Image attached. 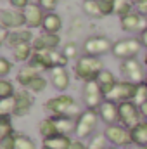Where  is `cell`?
I'll return each mask as SVG.
<instances>
[{
    "label": "cell",
    "mask_w": 147,
    "mask_h": 149,
    "mask_svg": "<svg viewBox=\"0 0 147 149\" xmlns=\"http://www.w3.org/2000/svg\"><path fill=\"white\" fill-rule=\"evenodd\" d=\"M0 24H2V28H7V30H17V28L26 24L24 12L2 9L0 10Z\"/></svg>",
    "instance_id": "cell-11"
},
{
    "label": "cell",
    "mask_w": 147,
    "mask_h": 149,
    "mask_svg": "<svg viewBox=\"0 0 147 149\" xmlns=\"http://www.w3.org/2000/svg\"><path fill=\"white\" fill-rule=\"evenodd\" d=\"M9 37H10L9 30H7V28H2V30H0V42H2V43H7Z\"/></svg>",
    "instance_id": "cell-43"
},
{
    "label": "cell",
    "mask_w": 147,
    "mask_h": 149,
    "mask_svg": "<svg viewBox=\"0 0 147 149\" xmlns=\"http://www.w3.org/2000/svg\"><path fill=\"white\" fill-rule=\"evenodd\" d=\"M102 70H104V64L95 56H81L76 61V64H74V73L83 81L97 80V76H99V73Z\"/></svg>",
    "instance_id": "cell-2"
},
{
    "label": "cell",
    "mask_w": 147,
    "mask_h": 149,
    "mask_svg": "<svg viewBox=\"0 0 147 149\" xmlns=\"http://www.w3.org/2000/svg\"><path fill=\"white\" fill-rule=\"evenodd\" d=\"M12 70V63L7 57H0V76H7Z\"/></svg>",
    "instance_id": "cell-39"
},
{
    "label": "cell",
    "mask_w": 147,
    "mask_h": 149,
    "mask_svg": "<svg viewBox=\"0 0 147 149\" xmlns=\"http://www.w3.org/2000/svg\"><path fill=\"white\" fill-rule=\"evenodd\" d=\"M33 33L30 31V30H16V31H12L10 33V37L7 40V43H9V47H16V45H19V43H33Z\"/></svg>",
    "instance_id": "cell-21"
},
{
    "label": "cell",
    "mask_w": 147,
    "mask_h": 149,
    "mask_svg": "<svg viewBox=\"0 0 147 149\" xmlns=\"http://www.w3.org/2000/svg\"><path fill=\"white\" fill-rule=\"evenodd\" d=\"M16 92H14V85L12 81L2 78L0 80V99H7V97H12Z\"/></svg>",
    "instance_id": "cell-32"
},
{
    "label": "cell",
    "mask_w": 147,
    "mask_h": 149,
    "mask_svg": "<svg viewBox=\"0 0 147 149\" xmlns=\"http://www.w3.org/2000/svg\"><path fill=\"white\" fill-rule=\"evenodd\" d=\"M52 118H54V121H55V125H57V128H59V134L68 135L69 130H74L76 121H73L69 116H52Z\"/></svg>",
    "instance_id": "cell-26"
},
{
    "label": "cell",
    "mask_w": 147,
    "mask_h": 149,
    "mask_svg": "<svg viewBox=\"0 0 147 149\" xmlns=\"http://www.w3.org/2000/svg\"><path fill=\"white\" fill-rule=\"evenodd\" d=\"M42 26H43L45 33H59L61 28H62V19L55 12H47Z\"/></svg>",
    "instance_id": "cell-22"
},
{
    "label": "cell",
    "mask_w": 147,
    "mask_h": 149,
    "mask_svg": "<svg viewBox=\"0 0 147 149\" xmlns=\"http://www.w3.org/2000/svg\"><path fill=\"white\" fill-rule=\"evenodd\" d=\"M16 141H17V132L7 139L0 141V149H16Z\"/></svg>",
    "instance_id": "cell-38"
},
{
    "label": "cell",
    "mask_w": 147,
    "mask_h": 149,
    "mask_svg": "<svg viewBox=\"0 0 147 149\" xmlns=\"http://www.w3.org/2000/svg\"><path fill=\"white\" fill-rule=\"evenodd\" d=\"M144 83H146V85H147V76H146V80H144Z\"/></svg>",
    "instance_id": "cell-50"
},
{
    "label": "cell",
    "mask_w": 147,
    "mask_h": 149,
    "mask_svg": "<svg viewBox=\"0 0 147 149\" xmlns=\"http://www.w3.org/2000/svg\"><path fill=\"white\" fill-rule=\"evenodd\" d=\"M45 87H47V80L43 78V76H40L38 74L35 80H31L30 83H28V90H31V92H35V94H38V92H43L45 90Z\"/></svg>",
    "instance_id": "cell-33"
},
{
    "label": "cell",
    "mask_w": 147,
    "mask_h": 149,
    "mask_svg": "<svg viewBox=\"0 0 147 149\" xmlns=\"http://www.w3.org/2000/svg\"><path fill=\"white\" fill-rule=\"evenodd\" d=\"M16 149H37V144H35V141L31 137H28L24 134H17Z\"/></svg>",
    "instance_id": "cell-31"
},
{
    "label": "cell",
    "mask_w": 147,
    "mask_h": 149,
    "mask_svg": "<svg viewBox=\"0 0 147 149\" xmlns=\"http://www.w3.org/2000/svg\"><path fill=\"white\" fill-rule=\"evenodd\" d=\"M83 12L90 17H101V7H99V0H83Z\"/></svg>",
    "instance_id": "cell-27"
},
{
    "label": "cell",
    "mask_w": 147,
    "mask_h": 149,
    "mask_svg": "<svg viewBox=\"0 0 147 149\" xmlns=\"http://www.w3.org/2000/svg\"><path fill=\"white\" fill-rule=\"evenodd\" d=\"M73 142V139H69V135L59 134L52 139H45L43 141V149H69Z\"/></svg>",
    "instance_id": "cell-20"
},
{
    "label": "cell",
    "mask_w": 147,
    "mask_h": 149,
    "mask_svg": "<svg viewBox=\"0 0 147 149\" xmlns=\"http://www.w3.org/2000/svg\"><path fill=\"white\" fill-rule=\"evenodd\" d=\"M57 2H59V0H38V5H40L43 10H49V12H52V10L55 9Z\"/></svg>",
    "instance_id": "cell-40"
},
{
    "label": "cell",
    "mask_w": 147,
    "mask_h": 149,
    "mask_svg": "<svg viewBox=\"0 0 147 149\" xmlns=\"http://www.w3.org/2000/svg\"><path fill=\"white\" fill-rule=\"evenodd\" d=\"M132 134V144L133 146H146L147 144V120L140 121L133 128H130Z\"/></svg>",
    "instance_id": "cell-18"
},
{
    "label": "cell",
    "mask_w": 147,
    "mask_h": 149,
    "mask_svg": "<svg viewBox=\"0 0 147 149\" xmlns=\"http://www.w3.org/2000/svg\"><path fill=\"white\" fill-rule=\"evenodd\" d=\"M106 139L109 141V144L116 146V148H128L132 144V134L130 128L123 127V125H109L104 130Z\"/></svg>",
    "instance_id": "cell-8"
},
{
    "label": "cell",
    "mask_w": 147,
    "mask_h": 149,
    "mask_svg": "<svg viewBox=\"0 0 147 149\" xmlns=\"http://www.w3.org/2000/svg\"><path fill=\"white\" fill-rule=\"evenodd\" d=\"M14 127L10 123V116H0V141L14 135Z\"/></svg>",
    "instance_id": "cell-28"
},
{
    "label": "cell",
    "mask_w": 147,
    "mask_h": 149,
    "mask_svg": "<svg viewBox=\"0 0 147 149\" xmlns=\"http://www.w3.org/2000/svg\"><path fill=\"white\" fill-rule=\"evenodd\" d=\"M142 113L140 106L135 101H125L119 102V121L126 127V128H133L135 125H139L142 120Z\"/></svg>",
    "instance_id": "cell-6"
},
{
    "label": "cell",
    "mask_w": 147,
    "mask_h": 149,
    "mask_svg": "<svg viewBox=\"0 0 147 149\" xmlns=\"http://www.w3.org/2000/svg\"><path fill=\"white\" fill-rule=\"evenodd\" d=\"M135 149H147V144L146 146H135Z\"/></svg>",
    "instance_id": "cell-46"
},
{
    "label": "cell",
    "mask_w": 147,
    "mask_h": 149,
    "mask_svg": "<svg viewBox=\"0 0 147 149\" xmlns=\"http://www.w3.org/2000/svg\"><path fill=\"white\" fill-rule=\"evenodd\" d=\"M99 111H94V109H87L83 111L78 118H76V125H74V135L78 139H87L97 127V121H99Z\"/></svg>",
    "instance_id": "cell-3"
},
{
    "label": "cell",
    "mask_w": 147,
    "mask_h": 149,
    "mask_svg": "<svg viewBox=\"0 0 147 149\" xmlns=\"http://www.w3.org/2000/svg\"><path fill=\"white\" fill-rule=\"evenodd\" d=\"M45 109L49 113H52V116H69V118H73V116H80L81 114V108L74 102L73 97H69V95H59V97H52V99H49L47 102H45Z\"/></svg>",
    "instance_id": "cell-1"
},
{
    "label": "cell",
    "mask_w": 147,
    "mask_h": 149,
    "mask_svg": "<svg viewBox=\"0 0 147 149\" xmlns=\"http://www.w3.org/2000/svg\"><path fill=\"white\" fill-rule=\"evenodd\" d=\"M119 70H121V73L123 76L128 80V81H132V83H144V80H146L147 74L144 73V68H142V64L133 57V59H125L123 63H121V66H119Z\"/></svg>",
    "instance_id": "cell-9"
},
{
    "label": "cell",
    "mask_w": 147,
    "mask_h": 149,
    "mask_svg": "<svg viewBox=\"0 0 147 149\" xmlns=\"http://www.w3.org/2000/svg\"><path fill=\"white\" fill-rule=\"evenodd\" d=\"M112 45H114V43H111V40L106 38V37H90V38L85 40L83 50H85L87 56H95V57H99V56L107 54L109 50H112Z\"/></svg>",
    "instance_id": "cell-10"
},
{
    "label": "cell",
    "mask_w": 147,
    "mask_h": 149,
    "mask_svg": "<svg viewBox=\"0 0 147 149\" xmlns=\"http://www.w3.org/2000/svg\"><path fill=\"white\" fill-rule=\"evenodd\" d=\"M9 2H10V5H12V7L21 9V10H24V9L30 5V0H9Z\"/></svg>",
    "instance_id": "cell-41"
},
{
    "label": "cell",
    "mask_w": 147,
    "mask_h": 149,
    "mask_svg": "<svg viewBox=\"0 0 147 149\" xmlns=\"http://www.w3.org/2000/svg\"><path fill=\"white\" fill-rule=\"evenodd\" d=\"M133 2H135V5H137V3H142V2H147V0H133Z\"/></svg>",
    "instance_id": "cell-47"
},
{
    "label": "cell",
    "mask_w": 147,
    "mask_h": 149,
    "mask_svg": "<svg viewBox=\"0 0 147 149\" xmlns=\"http://www.w3.org/2000/svg\"><path fill=\"white\" fill-rule=\"evenodd\" d=\"M140 113H142V118L147 120V102L144 104V106H140Z\"/></svg>",
    "instance_id": "cell-45"
},
{
    "label": "cell",
    "mask_w": 147,
    "mask_h": 149,
    "mask_svg": "<svg viewBox=\"0 0 147 149\" xmlns=\"http://www.w3.org/2000/svg\"><path fill=\"white\" fill-rule=\"evenodd\" d=\"M114 14H118L119 19L125 17V16H128V14H132V2L130 0H116V3H114Z\"/></svg>",
    "instance_id": "cell-30"
},
{
    "label": "cell",
    "mask_w": 147,
    "mask_h": 149,
    "mask_svg": "<svg viewBox=\"0 0 147 149\" xmlns=\"http://www.w3.org/2000/svg\"><path fill=\"white\" fill-rule=\"evenodd\" d=\"M16 97V111H14V116H26L31 106H33V97L28 90H17L14 94Z\"/></svg>",
    "instance_id": "cell-15"
},
{
    "label": "cell",
    "mask_w": 147,
    "mask_h": 149,
    "mask_svg": "<svg viewBox=\"0 0 147 149\" xmlns=\"http://www.w3.org/2000/svg\"><path fill=\"white\" fill-rule=\"evenodd\" d=\"M104 101H106V97H104L102 88L97 83V80L85 81V85H83V102H85L87 109L99 111V108H101V104Z\"/></svg>",
    "instance_id": "cell-4"
},
{
    "label": "cell",
    "mask_w": 147,
    "mask_h": 149,
    "mask_svg": "<svg viewBox=\"0 0 147 149\" xmlns=\"http://www.w3.org/2000/svg\"><path fill=\"white\" fill-rule=\"evenodd\" d=\"M139 40H140L142 47H147V28L142 31V33H140V38H139Z\"/></svg>",
    "instance_id": "cell-44"
},
{
    "label": "cell",
    "mask_w": 147,
    "mask_h": 149,
    "mask_svg": "<svg viewBox=\"0 0 147 149\" xmlns=\"http://www.w3.org/2000/svg\"><path fill=\"white\" fill-rule=\"evenodd\" d=\"M99 116L101 120L109 127V125H116V121H119V104H116L114 101H104L99 108Z\"/></svg>",
    "instance_id": "cell-13"
},
{
    "label": "cell",
    "mask_w": 147,
    "mask_h": 149,
    "mask_svg": "<svg viewBox=\"0 0 147 149\" xmlns=\"http://www.w3.org/2000/svg\"><path fill=\"white\" fill-rule=\"evenodd\" d=\"M107 149H119V148H116V146H109Z\"/></svg>",
    "instance_id": "cell-49"
},
{
    "label": "cell",
    "mask_w": 147,
    "mask_h": 149,
    "mask_svg": "<svg viewBox=\"0 0 147 149\" xmlns=\"http://www.w3.org/2000/svg\"><path fill=\"white\" fill-rule=\"evenodd\" d=\"M107 139H106V135H97L95 139H92V142L88 144V149H107Z\"/></svg>",
    "instance_id": "cell-35"
},
{
    "label": "cell",
    "mask_w": 147,
    "mask_h": 149,
    "mask_svg": "<svg viewBox=\"0 0 147 149\" xmlns=\"http://www.w3.org/2000/svg\"><path fill=\"white\" fill-rule=\"evenodd\" d=\"M38 71L33 68V66H24V68H21L19 70V73H17V83H21L23 87H28V83L31 81V80H35L38 76Z\"/></svg>",
    "instance_id": "cell-25"
},
{
    "label": "cell",
    "mask_w": 147,
    "mask_h": 149,
    "mask_svg": "<svg viewBox=\"0 0 147 149\" xmlns=\"http://www.w3.org/2000/svg\"><path fill=\"white\" fill-rule=\"evenodd\" d=\"M14 59L16 61H28V59H31V56H33V45L31 43H19V45H16L14 49Z\"/></svg>",
    "instance_id": "cell-24"
},
{
    "label": "cell",
    "mask_w": 147,
    "mask_h": 149,
    "mask_svg": "<svg viewBox=\"0 0 147 149\" xmlns=\"http://www.w3.org/2000/svg\"><path fill=\"white\" fill-rule=\"evenodd\" d=\"M142 49V43L139 38H123L118 40L112 45V56L118 59H133Z\"/></svg>",
    "instance_id": "cell-5"
},
{
    "label": "cell",
    "mask_w": 147,
    "mask_h": 149,
    "mask_svg": "<svg viewBox=\"0 0 147 149\" xmlns=\"http://www.w3.org/2000/svg\"><path fill=\"white\" fill-rule=\"evenodd\" d=\"M62 54H64L68 59H74V57L78 56V45H76L74 42L66 43V45H64V49H62Z\"/></svg>",
    "instance_id": "cell-37"
},
{
    "label": "cell",
    "mask_w": 147,
    "mask_h": 149,
    "mask_svg": "<svg viewBox=\"0 0 147 149\" xmlns=\"http://www.w3.org/2000/svg\"><path fill=\"white\" fill-rule=\"evenodd\" d=\"M16 111V97H7L0 99V116H10Z\"/></svg>",
    "instance_id": "cell-29"
},
{
    "label": "cell",
    "mask_w": 147,
    "mask_h": 149,
    "mask_svg": "<svg viewBox=\"0 0 147 149\" xmlns=\"http://www.w3.org/2000/svg\"><path fill=\"white\" fill-rule=\"evenodd\" d=\"M43 9L38 5V3H30L23 12H24V17H26V24L30 28H38L43 24V19H45V14L42 12Z\"/></svg>",
    "instance_id": "cell-16"
},
{
    "label": "cell",
    "mask_w": 147,
    "mask_h": 149,
    "mask_svg": "<svg viewBox=\"0 0 147 149\" xmlns=\"http://www.w3.org/2000/svg\"><path fill=\"white\" fill-rule=\"evenodd\" d=\"M121 30L125 31H144L147 28V17L139 14V12H132L125 17H121Z\"/></svg>",
    "instance_id": "cell-12"
},
{
    "label": "cell",
    "mask_w": 147,
    "mask_h": 149,
    "mask_svg": "<svg viewBox=\"0 0 147 149\" xmlns=\"http://www.w3.org/2000/svg\"><path fill=\"white\" fill-rule=\"evenodd\" d=\"M135 92H137V83H132L128 80L118 81L114 85V88L106 95L107 101H114V102H125V101H133L135 99Z\"/></svg>",
    "instance_id": "cell-7"
},
{
    "label": "cell",
    "mask_w": 147,
    "mask_h": 149,
    "mask_svg": "<svg viewBox=\"0 0 147 149\" xmlns=\"http://www.w3.org/2000/svg\"><path fill=\"white\" fill-rule=\"evenodd\" d=\"M114 3H116V0H99V7H101L102 16L114 14Z\"/></svg>",
    "instance_id": "cell-36"
},
{
    "label": "cell",
    "mask_w": 147,
    "mask_h": 149,
    "mask_svg": "<svg viewBox=\"0 0 147 149\" xmlns=\"http://www.w3.org/2000/svg\"><path fill=\"white\" fill-rule=\"evenodd\" d=\"M61 38L57 33H43L33 40V50L40 52V50H55V47L59 45Z\"/></svg>",
    "instance_id": "cell-14"
},
{
    "label": "cell",
    "mask_w": 147,
    "mask_h": 149,
    "mask_svg": "<svg viewBox=\"0 0 147 149\" xmlns=\"http://www.w3.org/2000/svg\"><path fill=\"white\" fill-rule=\"evenodd\" d=\"M50 74H52L50 80H52V85L55 87V90L64 92L69 87V74L66 71V68H54Z\"/></svg>",
    "instance_id": "cell-17"
},
{
    "label": "cell",
    "mask_w": 147,
    "mask_h": 149,
    "mask_svg": "<svg viewBox=\"0 0 147 149\" xmlns=\"http://www.w3.org/2000/svg\"><path fill=\"white\" fill-rule=\"evenodd\" d=\"M144 64L147 66V52H146V57H144Z\"/></svg>",
    "instance_id": "cell-48"
},
{
    "label": "cell",
    "mask_w": 147,
    "mask_h": 149,
    "mask_svg": "<svg viewBox=\"0 0 147 149\" xmlns=\"http://www.w3.org/2000/svg\"><path fill=\"white\" fill-rule=\"evenodd\" d=\"M97 83L101 85L102 94H104V97H106L111 90L114 88V85L118 83V80L114 78V74L111 73V71H107V70H102V71L99 73V76H97Z\"/></svg>",
    "instance_id": "cell-23"
},
{
    "label": "cell",
    "mask_w": 147,
    "mask_h": 149,
    "mask_svg": "<svg viewBox=\"0 0 147 149\" xmlns=\"http://www.w3.org/2000/svg\"><path fill=\"white\" fill-rule=\"evenodd\" d=\"M38 132H40V135L43 137V141L59 135V128H57V125H55V121H54L52 116H50V118H45V120H42V121L38 123Z\"/></svg>",
    "instance_id": "cell-19"
},
{
    "label": "cell",
    "mask_w": 147,
    "mask_h": 149,
    "mask_svg": "<svg viewBox=\"0 0 147 149\" xmlns=\"http://www.w3.org/2000/svg\"><path fill=\"white\" fill-rule=\"evenodd\" d=\"M69 149H88V146H85L83 141H80V139H73V142H71Z\"/></svg>",
    "instance_id": "cell-42"
},
{
    "label": "cell",
    "mask_w": 147,
    "mask_h": 149,
    "mask_svg": "<svg viewBox=\"0 0 147 149\" xmlns=\"http://www.w3.org/2000/svg\"><path fill=\"white\" fill-rule=\"evenodd\" d=\"M139 106H144L147 102V85L146 83H139L137 85V92H135V99H133Z\"/></svg>",
    "instance_id": "cell-34"
}]
</instances>
